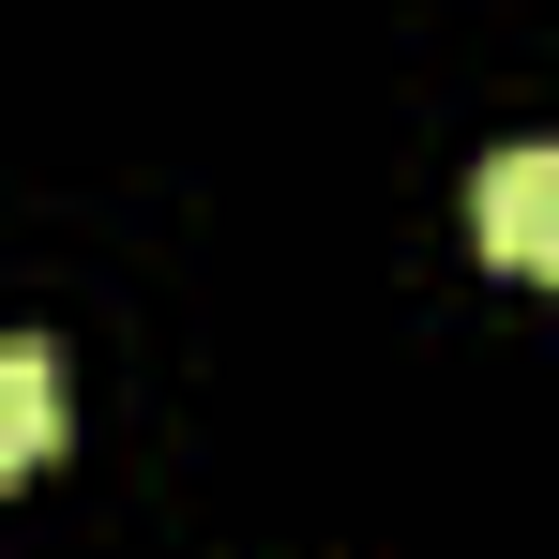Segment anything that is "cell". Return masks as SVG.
I'll return each instance as SVG.
<instances>
[{
    "instance_id": "1",
    "label": "cell",
    "mask_w": 559,
    "mask_h": 559,
    "mask_svg": "<svg viewBox=\"0 0 559 559\" xmlns=\"http://www.w3.org/2000/svg\"><path fill=\"white\" fill-rule=\"evenodd\" d=\"M484 258L499 273H559V152H499L484 167Z\"/></svg>"
},
{
    "instance_id": "2",
    "label": "cell",
    "mask_w": 559,
    "mask_h": 559,
    "mask_svg": "<svg viewBox=\"0 0 559 559\" xmlns=\"http://www.w3.org/2000/svg\"><path fill=\"white\" fill-rule=\"evenodd\" d=\"M46 454H61V364L46 348H0V484H31Z\"/></svg>"
}]
</instances>
